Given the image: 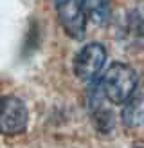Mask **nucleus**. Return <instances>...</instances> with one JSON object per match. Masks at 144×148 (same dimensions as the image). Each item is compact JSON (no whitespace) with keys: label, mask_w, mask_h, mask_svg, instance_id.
Wrapping results in <instances>:
<instances>
[{"label":"nucleus","mask_w":144,"mask_h":148,"mask_svg":"<svg viewBox=\"0 0 144 148\" xmlns=\"http://www.w3.org/2000/svg\"><path fill=\"white\" fill-rule=\"evenodd\" d=\"M133 148H144V146H133Z\"/></svg>","instance_id":"8"},{"label":"nucleus","mask_w":144,"mask_h":148,"mask_svg":"<svg viewBox=\"0 0 144 148\" xmlns=\"http://www.w3.org/2000/svg\"><path fill=\"white\" fill-rule=\"evenodd\" d=\"M58 20L72 40H83L86 34V14L79 0H54Z\"/></svg>","instance_id":"4"},{"label":"nucleus","mask_w":144,"mask_h":148,"mask_svg":"<svg viewBox=\"0 0 144 148\" xmlns=\"http://www.w3.org/2000/svg\"><path fill=\"white\" fill-rule=\"evenodd\" d=\"M90 88H88V107H90V112L94 116V121H96L97 128L101 132H108L112 130L113 127V116L112 112L105 107V101H108L105 98L103 90H101V85H99V79H92L90 81Z\"/></svg>","instance_id":"5"},{"label":"nucleus","mask_w":144,"mask_h":148,"mask_svg":"<svg viewBox=\"0 0 144 148\" xmlns=\"http://www.w3.org/2000/svg\"><path fill=\"white\" fill-rule=\"evenodd\" d=\"M106 63V49L99 42H90L76 53L72 60V71L81 81L96 79Z\"/></svg>","instance_id":"3"},{"label":"nucleus","mask_w":144,"mask_h":148,"mask_svg":"<svg viewBox=\"0 0 144 148\" xmlns=\"http://www.w3.org/2000/svg\"><path fill=\"white\" fill-rule=\"evenodd\" d=\"M79 4L92 24L105 27L110 22V2L108 0H79Z\"/></svg>","instance_id":"6"},{"label":"nucleus","mask_w":144,"mask_h":148,"mask_svg":"<svg viewBox=\"0 0 144 148\" xmlns=\"http://www.w3.org/2000/svg\"><path fill=\"white\" fill-rule=\"evenodd\" d=\"M122 123L126 127H139L144 121V98H137L133 94L126 103L124 108H122Z\"/></svg>","instance_id":"7"},{"label":"nucleus","mask_w":144,"mask_h":148,"mask_svg":"<svg viewBox=\"0 0 144 148\" xmlns=\"http://www.w3.org/2000/svg\"><path fill=\"white\" fill-rule=\"evenodd\" d=\"M99 85L108 101L115 103V105H124L137 92L139 74L128 63L113 62L99 78Z\"/></svg>","instance_id":"1"},{"label":"nucleus","mask_w":144,"mask_h":148,"mask_svg":"<svg viewBox=\"0 0 144 148\" xmlns=\"http://www.w3.org/2000/svg\"><path fill=\"white\" fill-rule=\"evenodd\" d=\"M29 110L18 96H0V136H20L27 130Z\"/></svg>","instance_id":"2"}]
</instances>
